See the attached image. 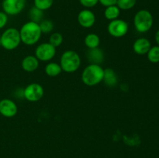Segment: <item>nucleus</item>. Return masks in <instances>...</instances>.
Returning <instances> with one entry per match:
<instances>
[{
  "label": "nucleus",
  "mask_w": 159,
  "mask_h": 158,
  "mask_svg": "<svg viewBox=\"0 0 159 158\" xmlns=\"http://www.w3.org/2000/svg\"><path fill=\"white\" fill-rule=\"evenodd\" d=\"M20 34L21 42L28 46H32L40 40L42 33L39 23L30 20L21 26Z\"/></svg>",
  "instance_id": "f257e3e1"
},
{
  "label": "nucleus",
  "mask_w": 159,
  "mask_h": 158,
  "mask_svg": "<svg viewBox=\"0 0 159 158\" xmlns=\"http://www.w3.org/2000/svg\"><path fill=\"white\" fill-rule=\"evenodd\" d=\"M104 69L99 64H90L82 73V80L87 86H96L102 81Z\"/></svg>",
  "instance_id": "f03ea898"
},
{
  "label": "nucleus",
  "mask_w": 159,
  "mask_h": 158,
  "mask_svg": "<svg viewBox=\"0 0 159 158\" xmlns=\"http://www.w3.org/2000/svg\"><path fill=\"white\" fill-rule=\"evenodd\" d=\"M60 65L62 71L67 73H74L81 65L79 54L74 50H66L62 54L60 60Z\"/></svg>",
  "instance_id": "7ed1b4c3"
},
{
  "label": "nucleus",
  "mask_w": 159,
  "mask_h": 158,
  "mask_svg": "<svg viewBox=\"0 0 159 158\" xmlns=\"http://www.w3.org/2000/svg\"><path fill=\"white\" fill-rule=\"evenodd\" d=\"M154 23V18L151 12L147 9L138 11L134 17V25L138 32L145 33L152 29Z\"/></svg>",
  "instance_id": "20e7f679"
},
{
  "label": "nucleus",
  "mask_w": 159,
  "mask_h": 158,
  "mask_svg": "<svg viewBox=\"0 0 159 158\" xmlns=\"http://www.w3.org/2000/svg\"><path fill=\"white\" fill-rule=\"evenodd\" d=\"M21 43L20 30L13 27L8 28L1 34L0 44L7 50L16 49Z\"/></svg>",
  "instance_id": "39448f33"
},
{
  "label": "nucleus",
  "mask_w": 159,
  "mask_h": 158,
  "mask_svg": "<svg viewBox=\"0 0 159 158\" xmlns=\"http://www.w3.org/2000/svg\"><path fill=\"white\" fill-rule=\"evenodd\" d=\"M129 29L128 23L120 19L110 21L107 26V31L110 36L116 38H120L127 33Z\"/></svg>",
  "instance_id": "423d86ee"
},
{
  "label": "nucleus",
  "mask_w": 159,
  "mask_h": 158,
  "mask_svg": "<svg viewBox=\"0 0 159 158\" xmlns=\"http://www.w3.org/2000/svg\"><path fill=\"white\" fill-rule=\"evenodd\" d=\"M56 54V47L51 44L49 42L40 43L35 50V57L38 60L47 62L52 60Z\"/></svg>",
  "instance_id": "0eeeda50"
},
{
  "label": "nucleus",
  "mask_w": 159,
  "mask_h": 158,
  "mask_svg": "<svg viewBox=\"0 0 159 158\" xmlns=\"http://www.w3.org/2000/svg\"><path fill=\"white\" fill-rule=\"evenodd\" d=\"M44 94L42 85L38 83H31L23 89V97L27 101L35 102L40 100Z\"/></svg>",
  "instance_id": "6e6552de"
},
{
  "label": "nucleus",
  "mask_w": 159,
  "mask_h": 158,
  "mask_svg": "<svg viewBox=\"0 0 159 158\" xmlns=\"http://www.w3.org/2000/svg\"><path fill=\"white\" fill-rule=\"evenodd\" d=\"M26 0H3L2 3L3 12L9 15H16L24 9Z\"/></svg>",
  "instance_id": "1a4fd4ad"
},
{
  "label": "nucleus",
  "mask_w": 159,
  "mask_h": 158,
  "mask_svg": "<svg viewBox=\"0 0 159 158\" xmlns=\"http://www.w3.org/2000/svg\"><path fill=\"white\" fill-rule=\"evenodd\" d=\"M18 108L14 101L3 99L0 101V114L6 118H12L16 115Z\"/></svg>",
  "instance_id": "9d476101"
},
{
  "label": "nucleus",
  "mask_w": 159,
  "mask_h": 158,
  "mask_svg": "<svg viewBox=\"0 0 159 158\" xmlns=\"http://www.w3.org/2000/svg\"><path fill=\"white\" fill-rule=\"evenodd\" d=\"M78 22L84 28H90L96 23V15L93 11L88 9L80 11L78 15Z\"/></svg>",
  "instance_id": "9b49d317"
},
{
  "label": "nucleus",
  "mask_w": 159,
  "mask_h": 158,
  "mask_svg": "<svg viewBox=\"0 0 159 158\" xmlns=\"http://www.w3.org/2000/svg\"><path fill=\"white\" fill-rule=\"evenodd\" d=\"M151 47H152V44H151L150 40L144 37H140L137 39L133 44L134 51L138 55L147 54Z\"/></svg>",
  "instance_id": "f8f14e48"
},
{
  "label": "nucleus",
  "mask_w": 159,
  "mask_h": 158,
  "mask_svg": "<svg viewBox=\"0 0 159 158\" xmlns=\"http://www.w3.org/2000/svg\"><path fill=\"white\" fill-rule=\"evenodd\" d=\"M21 67L23 69V71H26V72H34L39 67L38 59L35 56H26L22 60Z\"/></svg>",
  "instance_id": "ddd939ff"
},
{
  "label": "nucleus",
  "mask_w": 159,
  "mask_h": 158,
  "mask_svg": "<svg viewBox=\"0 0 159 158\" xmlns=\"http://www.w3.org/2000/svg\"><path fill=\"white\" fill-rule=\"evenodd\" d=\"M87 57L91 64H100L104 60V53L100 48H92L89 49L87 52Z\"/></svg>",
  "instance_id": "4468645a"
},
{
  "label": "nucleus",
  "mask_w": 159,
  "mask_h": 158,
  "mask_svg": "<svg viewBox=\"0 0 159 158\" xmlns=\"http://www.w3.org/2000/svg\"><path fill=\"white\" fill-rule=\"evenodd\" d=\"M104 83L109 87H114L118 82V77L116 72L111 68H107L104 70L103 80Z\"/></svg>",
  "instance_id": "2eb2a0df"
},
{
  "label": "nucleus",
  "mask_w": 159,
  "mask_h": 158,
  "mask_svg": "<svg viewBox=\"0 0 159 158\" xmlns=\"http://www.w3.org/2000/svg\"><path fill=\"white\" fill-rule=\"evenodd\" d=\"M120 15V9L116 5L106 7L105 10H104V16L106 17L107 20H110V21L118 19Z\"/></svg>",
  "instance_id": "dca6fc26"
},
{
  "label": "nucleus",
  "mask_w": 159,
  "mask_h": 158,
  "mask_svg": "<svg viewBox=\"0 0 159 158\" xmlns=\"http://www.w3.org/2000/svg\"><path fill=\"white\" fill-rule=\"evenodd\" d=\"M44 71L47 75L50 77H56L61 73L62 69L59 64L55 62H50L45 67Z\"/></svg>",
  "instance_id": "f3484780"
},
{
  "label": "nucleus",
  "mask_w": 159,
  "mask_h": 158,
  "mask_svg": "<svg viewBox=\"0 0 159 158\" xmlns=\"http://www.w3.org/2000/svg\"><path fill=\"white\" fill-rule=\"evenodd\" d=\"M85 44L89 49L99 47L100 44V38L96 33H89L85 38Z\"/></svg>",
  "instance_id": "a211bd4d"
},
{
  "label": "nucleus",
  "mask_w": 159,
  "mask_h": 158,
  "mask_svg": "<svg viewBox=\"0 0 159 158\" xmlns=\"http://www.w3.org/2000/svg\"><path fill=\"white\" fill-rule=\"evenodd\" d=\"M29 17L30 19V21L40 23L43 20V11L40 10V9L34 6L29 11Z\"/></svg>",
  "instance_id": "6ab92c4d"
},
{
  "label": "nucleus",
  "mask_w": 159,
  "mask_h": 158,
  "mask_svg": "<svg viewBox=\"0 0 159 158\" xmlns=\"http://www.w3.org/2000/svg\"><path fill=\"white\" fill-rule=\"evenodd\" d=\"M148 59L151 63H159V46H154L150 48L147 54Z\"/></svg>",
  "instance_id": "aec40b11"
},
{
  "label": "nucleus",
  "mask_w": 159,
  "mask_h": 158,
  "mask_svg": "<svg viewBox=\"0 0 159 158\" xmlns=\"http://www.w3.org/2000/svg\"><path fill=\"white\" fill-rule=\"evenodd\" d=\"M137 3V0H117L116 6L120 10H129L133 9Z\"/></svg>",
  "instance_id": "412c9836"
},
{
  "label": "nucleus",
  "mask_w": 159,
  "mask_h": 158,
  "mask_svg": "<svg viewBox=\"0 0 159 158\" xmlns=\"http://www.w3.org/2000/svg\"><path fill=\"white\" fill-rule=\"evenodd\" d=\"M34 6L42 11L49 9L54 4V0H34Z\"/></svg>",
  "instance_id": "4be33fe9"
},
{
  "label": "nucleus",
  "mask_w": 159,
  "mask_h": 158,
  "mask_svg": "<svg viewBox=\"0 0 159 158\" xmlns=\"http://www.w3.org/2000/svg\"><path fill=\"white\" fill-rule=\"evenodd\" d=\"M42 33H49L54 29V23L51 20H43L39 23Z\"/></svg>",
  "instance_id": "5701e85b"
},
{
  "label": "nucleus",
  "mask_w": 159,
  "mask_h": 158,
  "mask_svg": "<svg viewBox=\"0 0 159 158\" xmlns=\"http://www.w3.org/2000/svg\"><path fill=\"white\" fill-rule=\"evenodd\" d=\"M49 43L54 47H57L63 43V36L60 33H53L49 37Z\"/></svg>",
  "instance_id": "b1692460"
},
{
  "label": "nucleus",
  "mask_w": 159,
  "mask_h": 158,
  "mask_svg": "<svg viewBox=\"0 0 159 158\" xmlns=\"http://www.w3.org/2000/svg\"><path fill=\"white\" fill-rule=\"evenodd\" d=\"M79 2L82 6L89 9L95 7L99 3V0H79Z\"/></svg>",
  "instance_id": "393cba45"
},
{
  "label": "nucleus",
  "mask_w": 159,
  "mask_h": 158,
  "mask_svg": "<svg viewBox=\"0 0 159 158\" xmlns=\"http://www.w3.org/2000/svg\"><path fill=\"white\" fill-rule=\"evenodd\" d=\"M8 22V15L5 13L4 12L0 11V29H2L5 27Z\"/></svg>",
  "instance_id": "a878e982"
},
{
  "label": "nucleus",
  "mask_w": 159,
  "mask_h": 158,
  "mask_svg": "<svg viewBox=\"0 0 159 158\" xmlns=\"http://www.w3.org/2000/svg\"><path fill=\"white\" fill-rule=\"evenodd\" d=\"M116 2H117V0H99V2L105 7L116 5Z\"/></svg>",
  "instance_id": "bb28decb"
},
{
  "label": "nucleus",
  "mask_w": 159,
  "mask_h": 158,
  "mask_svg": "<svg viewBox=\"0 0 159 158\" xmlns=\"http://www.w3.org/2000/svg\"><path fill=\"white\" fill-rule=\"evenodd\" d=\"M155 42L157 43L158 46H159V29H158V30H157V32L155 33Z\"/></svg>",
  "instance_id": "cd10ccee"
},
{
  "label": "nucleus",
  "mask_w": 159,
  "mask_h": 158,
  "mask_svg": "<svg viewBox=\"0 0 159 158\" xmlns=\"http://www.w3.org/2000/svg\"><path fill=\"white\" fill-rule=\"evenodd\" d=\"M0 39H1V33H0Z\"/></svg>",
  "instance_id": "c85d7f7f"
}]
</instances>
